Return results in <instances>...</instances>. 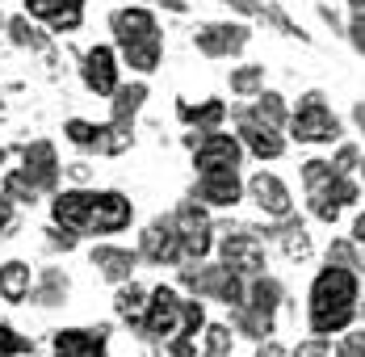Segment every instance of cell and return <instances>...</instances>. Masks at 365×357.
<instances>
[{"label":"cell","instance_id":"obj_1","mask_svg":"<svg viewBox=\"0 0 365 357\" xmlns=\"http://www.w3.org/2000/svg\"><path fill=\"white\" fill-rule=\"evenodd\" d=\"M361 311V282L349 265H331L315 273L311 294H307V323L315 336H336L349 332V323Z\"/></svg>","mask_w":365,"mask_h":357},{"label":"cell","instance_id":"obj_2","mask_svg":"<svg viewBox=\"0 0 365 357\" xmlns=\"http://www.w3.org/2000/svg\"><path fill=\"white\" fill-rule=\"evenodd\" d=\"M51 214L63 231H76V236H113L122 227H130L135 218V206L130 198L113 193V189H68L51 202Z\"/></svg>","mask_w":365,"mask_h":357},{"label":"cell","instance_id":"obj_3","mask_svg":"<svg viewBox=\"0 0 365 357\" xmlns=\"http://www.w3.org/2000/svg\"><path fill=\"white\" fill-rule=\"evenodd\" d=\"M113 38H118V51L122 59L135 71H155L160 68V55H164V34L155 26V17L147 9H118L110 17Z\"/></svg>","mask_w":365,"mask_h":357},{"label":"cell","instance_id":"obj_4","mask_svg":"<svg viewBox=\"0 0 365 357\" xmlns=\"http://www.w3.org/2000/svg\"><path fill=\"white\" fill-rule=\"evenodd\" d=\"M302 185H307V198H311V214L324 218V223H336L349 202H357V181H349V173H336L328 160H307L302 164Z\"/></svg>","mask_w":365,"mask_h":357},{"label":"cell","instance_id":"obj_5","mask_svg":"<svg viewBox=\"0 0 365 357\" xmlns=\"http://www.w3.org/2000/svg\"><path fill=\"white\" fill-rule=\"evenodd\" d=\"M59 181V160H55V147L46 139H34L21 147V169L4 177V193L17 198V202H34L38 193L55 189Z\"/></svg>","mask_w":365,"mask_h":357},{"label":"cell","instance_id":"obj_6","mask_svg":"<svg viewBox=\"0 0 365 357\" xmlns=\"http://www.w3.org/2000/svg\"><path fill=\"white\" fill-rule=\"evenodd\" d=\"M290 135L298 143H336L340 139V122H336V114L324 106L319 93H307L302 106H298V114L290 118Z\"/></svg>","mask_w":365,"mask_h":357},{"label":"cell","instance_id":"obj_7","mask_svg":"<svg viewBox=\"0 0 365 357\" xmlns=\"http://www.w3.org/2000/svg\"><path fill=\"white\" fill-rule=\"evenodd\" d=\"M181 282L189 286V290H197V294H210V298H219V303H227V307H240L244 303V282H240V273L235 269H227V265H219V269H210V265H193V269H181Z\"/></svg>","mask_w":365,"mask_h":357},{"label":"cell","instance_id":"obj_8","mask_svg":"<svg viewBox=\"0 0 365 357\" xmlns=\"http://www.w3.org/2000/svg\"><path fill=\"white\" fill-rule=\"evenodd\" d=\"M181 298H177V290H168V286H155L151 294H147V307H143V336H177V328H181Z\"/></svg>","mask_w":365,"mask_h":357},{"label":"cell","instance_id":"obj_9","mask_svg":"<svg viewBox=\"0 0 365 357\" xmlns=\"http://www.w3.org/2000/svg\"><path fill=\"white\" fill-rule=\"evenodd\" d=\"M193 164H197V177H206V173H235L240 169V143H235V135L206 131L202 139H193Z\"/></svg>","mask_w":365,"mask_h":357},{"label":"cell","instance_id":"obj_10","mask_svg":"<svg viewBox=\"0 0 365 357\" xmlns=\"http://www.w3.org/2000/svg\"><path fill=\"white\" fill-rule=\"evenodd\" d=\"M139 252H143L151 265H177V261H185L177 218H155V223L143 231V244H139Z\"/></svg>","mask_w":365,"mask_h":357},{"label":"cell","instance_id":"obj_11","mask_svg":"<svg viewBox=\"0 0 365 357\" xmlns=\"http://www.w3.org/2000/svg\"><path fill=\"white\" fill-rule=\"evenodd\" d=\"M222 265L235 269L240 278H260L264 273V248H260V240L248 236V231L227 236L222 240Z\"/></svg>","mask_w":365,"mask_h":357},{"label":"cell","instance_id":"obj_12","mask_svg":"<svg viewBox=\"0 0 365 357\" xmlns=\"http://www.w3.org/2000/svg\"><path fill=\"white\" fill-rule=\"evenodd\" d=\"M63 135L76 143V147H84V151H106V156H118V151H126L130 139H122L118 131H113L110 122H84V118H72L68 126H63Z\"/></svg>","mask_w":365,"mask_h":357},{"label":"cell","instance_id":"obj_13","mask_svg":"<svg viewBox=\"0 0 365 357\" xmlns=\"http://www.w3.org/2000/svg\"><path fill=\"white\" fill-rule=\"evenodd\" d=\"M197 51L210 55V59H227V55H240L248 46V26H231V21H215V26H202L197 34Z\"/></svg>","mask_w":365,"mask_h":357},{"label":"cell","instance_id":"obj_14","mask_svg":"<svg viewBox=\"0 0 365 357\" xmlns=\"http://www.w3.org/2000/svg\"><path fill=\"white\" fill-rule=\"evenodd\" d=\"M177 231H181L185 261H202L210 252V218L197 211L193 202H185L181 211H177Z\"/></svg>","mask_w":365,"mask_h":357},{"label":"cell","instance_id":"obj_15","mask_svg":"<svg viewBox=\"0 0 365 357\" xmlns=\"http://www.w3.org/2000/svg\"><path fill=\"white\" fill-rule=\"evenodd\" d=\"M106 328H63L55 332V357H106Z\"/></svg>","mask_w":365,"mask_h":357},{"label":"cell","instance_id":"obj_16","mask_svg":"<svg viewBox=\"0 0 365 357\" xmlns=\"http://www.w3.org/2000/svg\"><path fill=\"white\" fill-rule=\"evenodd\" d=\"M84 84L97 97H113L118 93V59H113L110 46H93L84 55Z\"/></svg>","mask_w":365,"mask_h":357},{"label":"cell","instance_id":"obj_17","mask_svg":"<svg viewBox=\"0 0 365 357\" xmlns=\"http://www.w3.org/2000/svg\"><path fill=\"white\" fill-rule=\"evenodd\" d=\"M26 9H30V17L46 21L59 34L63 30H76L84 21V0H26Z\"/></svg>","mask_w":365,"mask_h":357},{"label":"cell","instance_id":"obj_18","mask_svg":"<svg viewBox=\"0 0 365 357\" xmlns=\"http://www.w3.org/2000/svg\"><path fill=\"white\" fill-rule=\"evenodd\" d=\"M248 193H252V202L269 214V218H286V214H290V189L273 177V173H256V177L248 181Z\"/></svg>","mask_w":365,"mask_h":357},{"label":"cell","instance_id":"obj_19","mask_svg":"<svg viewBox=\"0 0 365 357\" xmlns=\"http://www.w3.org/2000/svg\"><path fill=\"white\" fill-rule=\"evenodd\" d=\"M240 139H244V147L252 151L256 160H277V156L286 151V139H282L273 126H260L252 118H240Z\"/></svg>","mask_w":365,"mask_h":357},{"label":"cell","instance_id":"obj_20","mask_svg":"<svg viewBox=\"0 0 365 357\" xmlns=\"http://www.w3.org/2000/svg\"><path fill=\"white\" fill-rule=\"evenodd\" d=\"M240 193H244L240 173H206V177H197V198L210 202V206H235Z\"/></svg>","mask_w":365,"mask_h":357},{"label":"cell","instance_id":"obj_21","mask_svg":"<svg viewBox=\"0 0 365 357\" xmlns=\"http://www.w3.org/2000/svg\"><path fill=\"white\" fill-rule=\"evenodd\" d=\"M143 101H147V84H130V89H118V93H113L110 126L122 135V139H135V135H130V126H135V114H139Z\"/></svg>","mask_w":365,"mask_h":357},{"label":"cell","instance_id":"obj_22","mask_svg":"<svg viewBox=\"0 0 365 357\" xmlns=\"http://www.w3.org/2000/svg\"><path fill=\"white\" fill-rule=\"evenodd\" d=\"M135 252L130 248H110V244H101V248H93V265L101 269V278H110V282H126L130 273H135Z\"/></svg>","mask_w":365,"mask_h":357},{"label":"cell","instance_id":"obj_23","mask_svg":"<svg viewBox=\"0 0 365 357\" xmlns=\"http://www.w3.org/2000/svg\"><path fill=\"white\" fill-rule=\"evenodd\" d=\"M30 290H34V278H30V265L26 261L0 265V298L4 303H21V298H30Z\"/></svg>","mask_w":365,"mask_h":357},{"label":"cell","instance_id":"obj_24","mask_svg":"<svg viewBox=\"0 0 365 357\" xmlns=\"http://www.w3.org/2000/svg\"><path fill=\"white\" fill-rule=\"evenodd\" d=\"M244 303H248L252 311H260V316H273L277 303H282V286L273 282V278H256V282L248 286V294H244Z\"/></svg>","mask_w":365,"mask_h":357},{"label":"cell","instance_id":"obj_25","mask_svg":"<svg viewBox=\"0 0 365 357\" xmlns=\"http://www.w3.org/2000/svg\"><path fill=\"white\" fill-rule=\"evenodd\" d=\"M244 118H252V122H260V126H273V131H277V126L286 122V101H282L277 93H260L252 114H244Z\"/></svg>","mask_w":365,"mask_h":357},{"label":"cell","instance_id":"obj_26","mask_svg":"<svg viewBox=\"0 0 365 357\" xmlns=\"http://www.w3.org/2000/svg\"><path fill=\"white\" fill-rule=\"evenodd\" d=\"M181 118L202 126V131H219L222 118H227V106L222 101H202V106H181Z\"/></svg>","mask_w":365,"mask_h":357},{"label":"cell","instance_id":"obj_27","mask_svg":"<svg viewBox=\"0 0 365 357\" xmlns=\"http://www.w3.org/2000/svg\"><path fill=\"white\" fill-rule=\"evenodd\" d=\"M231 320H235V328H240L244 336H273V316H260L248 303L231 307Z\"/></svg>","mask_w":365,"mask_h":357},{"label":"cell","instance_id":"obj_28","mask_svg":"<svg viewBox=\"0 0 365 357\" xmlns=\"http://www.w3.org/2000/svg\"><path fill=\"white\" fill-rule=\"evenodd\" d=\"M63 294H68V278L59 269H42V282L34 290L38 307H55V303H63Z\"/></svg>","mask_w":365,"mask_h":357},{"label":"cell","instance_id":"obj_29","mask_svg":"<svg viewBox=\"0 0 365 357\" xmlns=\"http://www.w3.org/2000/svg\"><path fill=\"white\" fill-rule=\"evenodd\" d=\"M113 307H118V316H122V320L139 323V320H143V307H147V294H143L135 282H130V286H122V290H118Z\"/></svg>","mask_w":365,"mask_h":357},{"label":"cell","instance_id":"obj_30","mask_svg":"<svg viewBox=\"0 0 365 357\" xmlns=\"http://www.w3.org/2000/svg\"><path fill=\"white\" fill-rule=\"evenodd\" d=\"M260 84H264V68L260 64H244V68L231 71V93H240V97L260 93Z\"/></svg>","mask_w":365,"mask_h":357},{"label":"cell","instance_id":"obj_31","mask_svg":"<svg viewBox=\"0 0 365 357\" xmlns=\"http://www.w3.org/2000/svg\"><path fill=\"white\" fill-rule=\"evenodd\" d=\"M9 34H13V42H17V46H34V51H38V46H46V38L38 34L26 17H13V21H9Z\"/></svg>","mask_w":365,"mask_h":357},{"label":"cell","instance_id":"obj_32","mask_svg":"<svg viewBox=\"0 0 365 357\" xmlns=\"http://www.w3.org/2000/svg\"><path fill=\"white\" fill-rule=\"evenodd\" d=\"M227 349H231V328L210 323L206 328V357H227Z\"/></svg>","mask_w":365,"mask_h":357},{"label":"cell","instance_id":"obj_33","mask_svg":"<svg viewBox=\"0 0 365 357\" xmlns=\"http://www.w3.org/2000/svg\"><path fill=\"white\" fill-rule=\"evenodd\" d=\"M26 349H30V336H17L13 328L0 323V357H17V353H26Z\"/></svg>","mask_w":365,"mask_h":357},{"label":"cell","instance_id":"obj_34","mask_svg":"<svg viewBox=\"0 0 365 357\" xmlns=\"http://www.w3.org/2000/svg\"><path fill=\"white\" fill-rule=\"evenodd\" d=\"M286 252H290V256H298V261H302V256H311V240H307V231H302L298 223H290V227H286Z\"/></svg>","mask_w":365,"mask_h":357},{"label":"cell","instance_id":"obj_35","mask_svg":"<svg viewBox=\"0 0 365 357\" xmlns=\"http://www.w3.org/2000/svg\"><path fill=\"white\" fill-rule=\"evenodd\" d=\"M336 357H365V328L361 332H344L336 341Z\"/></svg>","mask_w":365,"mask_h":357},{"label":"cell","instance_id":"obj_36","mask_svg":"<svg viewBox=\"0 0 365 357\" xmlns=\"http://www.w3.org/2000/svg\"><path fill=\"white\" fill-rule=\"evenodd\" d=\"M328 353H331L328 336H311V341H302V345L294 349V357H328Z\"/></svg>","mask_w":365,"mask_h":357},{"label":"cell","instance_id":"obj_37","mask_svg":"<svg viewBox=\"0 0 365 357\" xmlns=\"http://www.w3.org/2000/svg\"><path fill=\"white\" fill-rule=\"evenodd\" d=\"M357 160H361V151H357L353 143H344V147L336 151V160H331V169H336V173H349V169H353Z\"/></svg>","mask_w":365,"mask_h":357},{"label":"cell","instance_id":"obj_38","mask_svg":"<svg viewBox=\"0 0 365 357\" xmlns=\"http://www.w3.org/2000/svg\"><path fill=\"white\" fill-rule=\"evenodd\" d=\"M349 42L365 55V9H357V13H353V21H349Z\"/></svg>","mask_w":365,"mask_h":357},{"label":"cell","instance_id":"obj_39","mask_svg":"<svg viewBox=\"0 0 365 357\" xmlns=\"http://www.w3.org/2000/svg\"><path fill=\"white\" fill-rule=\"evenodd\" d=\"M328 261L331 265H349V269H357V252H353V244H331Z\"/></svg>","mask_w":365,"mask_h":357},{"label":"cell","instance_id":"obj_40","mask_svg":"<svg viewBox=\"0 0 365 357\" xmlns=\"http://www.w3.org/2000/svg\"><path fill=\"white\" fill-rule=\"evenodd\" d=\"M9 223H13V198L0 193V231H9Z\"/></svg>","mask_w":365,"mask_h":357},{"label":"cell","instance_id":"obj_41","mask_svg":"<svg viewBox=\"0 0 365 357\" xmlns=\"http://www.w3.org/2000/svg\"><path fill=\"white\" fill-rule=\"evenodd\" d=\"M256 357H290V353H286L282 345H273V341H264V345L256 349Z\"/></svg>","mask_w":365,"mask_h":357},{"label":"cell","instance_id":"obj_42","mask_svg":"<svg viewBox=\"0 0 365 357\" xmlns=\"http://www.w3.org/2000/svg\"><path fill=\"white\" fill-rule=\"evenodd\" d=\"M353 240H357V244L365 248V214L357 218V223H353Z\"/></svg>","mask_w":365,"mask_h":357},{"label":"cell","instance_id":"obj_43","mask_svg":"<svg viewBox=\"0 0 365 357\" xmlns=\"http://www.w3.org/2000/svg\"><path fill=\"white\" fill-rule=\"evenodd\" d=\"M353 118H357V126H361V131H365V101H361V106H357V109H353Z\"/></svg>","mask_w":365,"mask_h":357},{"label":"cell","instance_id":"obj_44","mask_svg":"<svg viewBox=\"0 0 365 357\" xmlns=\"http://www.w3.org/2000/svg\"><path fill=\"white\" fill-rule=\"evenodd\" d=\"M353 9H365V0H353Z\"/></svg>","mask_w":365,"mask_h":357},{"label":"cell","instance_id":"obj_45","mask_svg":"<svg viewBox=\"0 0 365 357\" xmlns=\"http://www.w3.org/2000/svg\"><path fill=\"white\" fill-rule=\"evenodd\" d=\"M361 311H365V303H361Z\"/></svg>","mask_w":365,"mask_h":357},{"label":"cell","instance_id":"obj_46","mask_svg":"<svg viewBox=\"0 0 365 357\" xmlns=\"http://www.w3.org/2000/svg\"><path fill=\"white\" fill-rule=\"evenodd\" d=\"M361 173H365V164H361Z\"/></svg>","mask_w":365,"mask_h":357}]
</instances>
